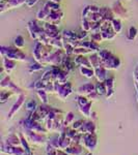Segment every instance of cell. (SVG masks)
<instances>
[{"label":"cell","mask_w":138,"mask_h":155,"mask_svg":"<svg viewBox=\"0 0 138 155\" xmlns=\"http://www.w3.org/2000/svg\"><path fill=\"white\" fill-rule=\"evenodd\" d=\"M50 46H52L54 49L56 50H64V44H62V36L59 35L57 37H55V38H52L51 41H50Z\"/></svg>","instance_id":"cb8c5ba5"},{"label":"cell","mask_w":138,"mask_h":155,"mask_svg":"<svg viewBox=\"0 0 138 155\" xmlns=\"http://www.w3.org/2000/svg\"><path fill=\"white\" fill-rule=\"evenodd\" d=\"M81 29L86 32H90V29H91V22L85 18H81Z\"/></svg>","instance_id":"f546056e"},{"label":"cell","mask_w":138,"mask_h":155,"mask_svg":"<svg viewBox=\"0 0 138 155\" xmlns=\"http://www.w3.org/2000/svg\"><path fill=\"white\" fill-rule=\"evenodd\" d=\"M0 52H1L2 57H6L9 59L16 60V61H27L28 57L26 56V54L22 51L21 49H18L16 47H4L2 46L0 48Z\"/></svg>","instance_id":"6da1fadb"},{"label":"cell","mask_w":138,"mask_h":155,"mask_svg":"<svg viewBox=\"0 0 138 155\" xmlns=\"http://www.w3.org/2000/svg\"><path fill=\"white\" fill-rule=\"evenodd\" d=\"M78 47H83V48L89 50L91 53H98L100 51V44H98L96 41H79V46Z\"/></svg>","instance_id":"30bf717a"},{"label":"cell","mask_w":138,"mask_h":155,"mask_svg":"<svg viewBox=\"0 0 138 155\" xmlns=\"http://www.w3.org/2000/svg\"><path fill=\"white\" fill-rule=\"evenodd\" d=\"M64 55H66V53H64V50H55L53 53H51L47 58H45L41 63L44 66H46V65L57 66V65H59V64H61Z\"/></svg>","instance_id":"7a4b0ae2"},{"label":"cell","mask_w":138,"mask_h":155,"mask_svg":"<svg viewBox=\"0 0 138 155\" xmlns=\"http://www.w3.org/2000/svg\"><path fill=\"white\" fill-rule=\"evenodd\" d=\"M91 33H97V32H101V21L96 22V23H91V29H90Z\"/></svg>","instance_id":"d590c367"},{"label":"cell","mask_w":138,"mask_h":155,"mask_svg":"<svg viewBox=\"0 0 138 155\" xmlns=\"http://www.w3.org/2000/svg\"><path fill=\"white\" fill-rule=\"evenodd\" d=\"M90 41H96V42H98V44L104 41H103V37H102V33H101V32H97V33H91V34H90Z\"/></svg>","instance_id":"836d02e7"},{"label":"cell","mask_w":138,"mask_h":155,"mask_svg":"<svg viewBox=\"0 0 138 155\" xmlns=\"http://www.w3.org/2000/svg\"><path fill=\"white\" fill-rule=\"evenodd\" d=\"M102 65L104 67H106L108 71H116V69H119L120 66V60L119 57H116L115 55H113L111 58H109L107 61H105Z\"/></svg>","instance_id":"9c48e42d"},{"label":"cell","mask_w":138,"mask_h":155,"mask_svg":"<svg viewBox=\"0 0 138 155\" xmlns=\"http://www.w3.org/2000/svg\"><path fill=\"white\" fill-rule=\"evenodd\" d=\"M24 98H25V97H24L23 95H21V96L19 97V99L17 101L16 104H14V107H12V111H11V115L15 114V113H16V112L20 109V107H21L22 104H23V102H24V101H25Z\"/></svg>","instance_id":"4dcf8cb0"},{"label":"cell","mask_w":138,"mask_h":155,"mask_svg":"<svg viewBox=\"0 0 138 155\" xmlns=\"http://www.w3.org/2000/svg\"><path fill=\"white\" fill-rule=\"evenodd\" d=\"M88 59L90 61V64H91V67L92 68H98L100 66H103L102 65V62H101V59H100L99 55L98 53H92V54H89L88 56Z\"/></svg>","instance_id":"d6986e66"},{"label":"cell","mask_w":138,"mask_h":155,"mask_svg":"<svg viewBox=\"0 0 138 155\" xmlns=\"http://www.w3.org/2000/svg\"><path fill=\"white\" fill-rule=\"evenodd\" d=\"M88 32L84 31V30L81 29V31L80 32H77V38H78L79 41H85V38L87 37V35H88Z\"/></svg>","instance_id":"8d00e7d4"},{"label":"cell","mask_w":138,"mask_h":155,"mask_svg":"<svg viewBox=\"0 0 138 155\" xmlns=\"http://www.w3.org/2000/svg\"><path fill=\"white\" fill-rule=\"evenodd\" d=\"M49 1H52V2H56V3H59L60 0H49Z\"/></svg>","instance_id":"60d3db41"},{"label":"cell","mask_w":138,"mask_h":155,"mask_svg":"<svg viewBox=\"0 0 138 155\" xmlns=\"http://www.w3.org/2000/svg\"><path fill=\"white\" fill-rule=\"evenodd\" d=\"M100 14L102 16V20H105V21L112 22V20L115 19L113 12L109 7H100Z\"/></svg>","instance_id":"4fadbf2b"},{"label":"cell","mask_w":138,"mask_h":155,"mask_svg":"<svg viewBox=\"0 0 138 155\" xmlns=\"http://www.w3.org/2000/svg\"><path fill=\"white\" fill-rule=\"evenodd\" d=\"M14 47L18 49H23L25 47V39L22 35H18L14 38Z\"/></svg>","instance_id":"484cf974"},{"label":"cell","mask_w":138,"mask_h":155,"mask_svg":"<svg viewBox=\"0 0 138 155\" xmlns=\"http://www.w3.org/2000/svg\"><path fill=\"white\" fill-rule=\"evenodd\" d=\"M107 72L108 69L104 66H100L95 69V77L99 82H105L107 80Z\"/></svg>","instance_id":"5bb4252c"},{"label":"cell","mask_w":138,"mask_h":155,"mask_svg":"<svg viewBox=\"0 0 138 155\" xmlns=\"http://www.w3.org/2000/svg\"><path fill=\"white\" fill-rule=\"evenodd\" d=\"M27 30H28V32H29L30 37H31L32 39H34V41H37V39L40 38V36L45 32L43 26H40L36 21L28 22V24H27Z\"/></svg>","instance_id":"277c9868"},{"label":"cell","mask_w":138,"mask_h":155,"mask_svg":"<svg viewBox=\"0 0 138 155\" xmlns=\"http://www.w3.org/2000/svg\"><path fill=\"white\" fill-rule=\"evenodd\" d=\"M111 9L113 12L115 18L120 20H128L129 19V12H128L127 8L122 5V3L119 0H116L111 6Z\"/></svg>","instance_id":"3957f363"},{"label":"cell","mask_w":138,"mask_h":155,"mask_svg":"<svg viewBox=\"0 0 138 155\" xmlns=\"http://www.w3.org/2000/svg\"><path fill=\"white\" fill-rule=\"evenodd\" d=\"M1 87H2V88H7L9 90H11V91L21 92V90H20L17 86H15L14 83H12V82L11 81V79H9V76L2 79V81H1Z\"/></svg>","instance_id":"2e32d148"},{"label":"cell","mask_w":138,"mask_h":155,"mask_svg":"<svg viewBox=\"0 0 138 155\" xmlns=\"http://www.w3.org/2000/svg\"><path fill=\"white\" fill-rule=\"evenodd\" d=\"M129 1H130V0H129Z\"/></svg>","instance_id":"ee69618b"},{"label":"cell","mask_w":138,"mask_h":155,"mask_svg":"<svg viewBox=\"0 0 138 155\" xmlns=\"http://www.w3.org/2000/svg\"><path fill=\"white\" fill-rule=\"evenodd\" d=\"M96 92L99 95H104V94H106L107 88H106V85H105V82H99V83L96 85Z\"/></svg>","instance_id":"83f0119b"},{"label":"cell","mask_w":138,"mask_h":155,"mask_svg":"<svg viewBox=\"0 0 138 155\" xmlns=\"http://www.w3.org/2000/svg\"><path fill=\"white\" fill-rule=\"evenodd\" d=\"M95 90H96V86H95V85H92L91 83H87L79 87L78 93L82 94V95H89Z\"/></svg>","instance_id":"e0dca14e"},{"label":"cell","mask_w":138,"mask_h":155,"mask_svg":"<svg viewBox=\"0 0 138 155\" xmlns=\"http://www.w3.org/2000/svg\"><path fill=\"white\" fill-rule=\"evenodd\" d=\"M26 107L27 110H34L36 107V104L34 101H30L26 104Z\"/></svg>","instance_id":"74e56055"},{"label":"cell","mask_w":138,"mask_h":155,"mask_svg":"<svg viewBox=\"0 0 138 155\" xmlns=\"http://www.w3.org/2000/svg\"><path fill=\"white\" fill-rule=\"evenodd\" d=\"M102 37L104 41H113V39L116 37V33L112 30V28H110L108 30H105V31H102Z\"/></svg>","instance_id":"ffe728a7"},{"label":"cell","mask_w":138,"mask_h":155,"mask_svg":"<svg viewBox=\"0 0 138 155\" xmlns=\"http://www.w3.org/2000/svg\"><path fill=\"white\" fill-rule=\"evenodd\" d=\"M64 14L62 12L61 9H59V11H51L46 22H49V23L55 24L58 26L60 24V22L62 21V19H64Z\"/></svg>","instance_id":"ba28073f"},{"label":"cell","mask_w":138,"mask_h":155,"mask_svg":"<svg viewBox=\"0 0 138 155\" xmlns=\"http://www.w3.org/2000/svg\"><path fill=\"white\" fill-rule=\"evenodd\" d=\"M40 0H26V3L25 4H26L27 7H33Z\"/></svg>","instance_id":"f35d334b"},{"label":"cell","mask_w":138,"mask_h":155,"mask_svg":"<svg viewBox=\"0 0 138 155\" xmlns=\"http://www.w3.org/2000/svg\"><path fill=\"white\" fill-rule=\"evenodd\" d=\"M26 3V0H3L0 1V12H4L9 9L17 8Z\"/></svg>","instance_id":"5b68a950"},{"label":"cell","mask_w":138,"mask_h":155,"mask_svg":"<svg viewBox=\"0 0 138 155\" xmlns=\"http://www.w3.org/2000/svg\"><path fill=\"white\" fill-rule=\"evenodd\" d=\"M0 1H3V0H0Z\"/></svg>","instance_id":"7bdbcfd3"},{"label":"cell","mask_w":138,"mask_h":155,"mask_svg":"<svg viewBox=\"0 0 138 155\" xmlns=\"http://www.w3.org/2000/svg\"><path fill=\"white\" fill-rule=\"evenodd\" d=\"M45 5H46L50 11H59L60 9V4L59 3H56V2H52V1H49V0H47L46 2H45Z\"/></svg>","instance_id":"1f68e13d"},{"label":"cell","mask_w":138,"mask_h":155,"mask_svg":"<svg viewBox=\"0 0 138 155\" xmlns=\"http://www.w3.org/2000/svg\"><path fill=\"white\" fill-rule=\"evenodd\" d=\"M37 96L41 98V101L44 102V104L48 102V96H47L46 90H37Z\"/></svg>","instance_id":"e575fe53"},{"label":"cell","mask_w":138,"mask_h":155,"mask_svg":"<svg viewBox=\"0 0 138 155\" xmlns=\"http://www.w3.org/2000/svg\"><path fill=\"white\" fill-rule=\"evenodd\" d=\"M43 28H44V30L46 31L47 35L50 37V39L55 38V37L61 35V32L59 31L58 26L55 25V24L49 23V22H44V24H43Z\"/></svg>","instance_id":"8992f818"},{"label":"cell","mask_w":138,"mask_h":155,"mask_svg":"<svg viewBox=\"0 0 138 155\" xmlns=\"http://www.w3.org/2000/svg\"><path fill=\"white\" fill-rule=\"evenodd\" d=\"M2 68L3 71H6V74H11V72L16 68L17 61L12 59H9L6 57H2Z\"/></svg>","instance_id":"7c38bea8"},{"label":"cell","mask_w":138,"mask_h":155,"mask_svg":"<svg viewBox=\"0 0 138 155\" xmlns=\"http://www.w3.org/2000/svg\"><path fill=\"white\" fill-rule=\"evenodd\" d=\"M111 28L112 30L115 32V33H120L122 32V20L120 19H117V18H115L112 20V22H111Z\"/></svg>","instance_id":"d4e9b609"},{"label":"cell","mask_w":138,"mask_h":155,"mask_svg":"<svg viewBox=\"0 0 138 155\" xmlns=\"http://www.w3.org/2000/svg\"><path fill=\"white\" fill-rule=\"evenodd\" d=\"M9 96H11V93H9V92H6V91H3L1 93V102H5L6 99L9 98Z\"/></svg>","instance_id":"ab89813d"},{"label":"cell","mask_w":138,"mask_h":155,"mask_svg":"<svg viewBox=\"0 0 138 155\" xmlns=\"http://www.w3.org/2000/svg\"><path fill=\"white\" fill-rule=\"evenodd\" d=\"M62 38L67 39V41H78L77 38V32H74L72 30H64L61 32Z\"/></svg>","instance_id":"603a6c76"},{"label":"cell","mask_w":138,"mask_h":155,"mask_svg":"<svg viewBox=\"0 0 138 155\" xmlns=\"http://www.w3.org/2000/svg\"><path fill=\"white\" fill-rule=\"evenodd\" d=\"M105 85H106V88H107L106 96H107V98H108V97H110L113 94L114 78H107V80L105 81Z\"/></svg>","instance_id":"7402d4cb"},{"label":"cell","mask_w":138,"mask_h":155,"mask_svg":"<svg viewBox=\"0 0 138 155\" xmlns=\"http://www.w3.org/2000/svg\"><path fill=\"white\" fill-rule=\"evenodd\" d=\"M50 9L47 7L46 5H43V7L41 9H40L39 12H37V14H36V19H37V21H42V22H46L47 21V19H48V16H49V14H50Z\"/></svg>","instance_id":"ac0fdd59"},{"label":"cell","mask_w":138,"mask_h":155,"mask_svg":"<svg viewBox=\"0 0 138 155\" xmlns=\"http://www.w3.org/2000/svg\"><path fill=\"white\" fill-rule=\"evenodd\" d=\"M79 71L81 76L87 78V79L95 77V68L92 67H79Z\"/></svg>","instance_id":"44dd1931"},{"label":"cell","mask_w":138,"mask_h":155,"mask_svg":"<svg viewBox=\"0 0 138 155\" xmlns=\"http://www.w3.org/2000/svg\"><path fill=\"white\" fill-rule=\"evenodd\" d=\"M136 71L137 74H138V66H137V68H136V71Z\"/></svg>","instance_id":"b9f144b4"},{"label":"cell","mask_w":138,"mask_h":155,"mask_svg":"<svg viewBox=\"0 0 138 155\" xmlns=\"http://www.w3.org/2000/svg\"><path fill=\"white\" fill-rule=\"evenodd\" d=\"M92 54L89 50L83 48V47H77L74 49V55L75 56H85V55Z\"/></svg>","instance_id":"4316f807"},{"label":"cell","mask_w":138,"mask_h":155,"mask_svg":"<svg viewBox=\"0 0 138 155\" xmlns=\"http://www.w3.org/2000/svg\"><path fill=\"white\" fill-rule=\"evenodd\" d=\"M43 67H44V65H43V64L41 63V62H36V61H34V63H32L31 65L29 66L28 71L30 72V74H32V72H36V71H42Z\"/></svg>","instance_id":"f1b7e54d"},{"label":"cell","mask_w":138,"mask_h":155,"mask_svg":"<svg viewBox=\"0 0 138 155\" xmlns=\"http://www.w3.org/2000/svg\"><path fill=\"white\" fill-rule=\"evenodd\" d=\"M44 47H45V45L41 44L39 41H36V42H34L33 49H32V57H33L34 61H36V62H42L43 61Z\"/></svg>","instance_id":"52a82bcc"},{"label":"cell","mask_w":138,"mask_h":155,"mask_svg":"<svg viewBox=\"0 0 138 155\" xmlns=\"http://www.w3.org/2000/svg\"><path fill=\"white\" fill-rule=\"evenodd\" d=\"M137 34H138V30L136 27H130L129 32H128V38L130 41H134L137 37Z\"/></svg>","instance_id":"d6a6232c"},{"label":"cell","mask_w":138,"mask_h":155,"mask_svg":"<svg viewBox=\"0 0 138 155\" xmlns=\"http://www.w3.org/2000/svg\"><path fill=\"white\" fill-rule=\"evenodd\" d=\"M72 56H67V55H64V59H62V62H61V67L64 69V71H67V72H71L74 71L75 66H76V64H75L74 62V59L71 58Z\"/></svg>","instance_id":"8fae6325"},{"label":"cell","mask_w":138,"mask_h":155,"mask_svg":"<svg viewBox=\"0 0 138 155\" xmlns=\"http://www.w3.org/2000/svg\"><path fill=\"white\" fill-rule=\"evenodd\" d=\"M74 62L78 67H91L88 57L86 56H75Z\"/></svg>","instance_id":"9a60e30c"}]
</instances>
